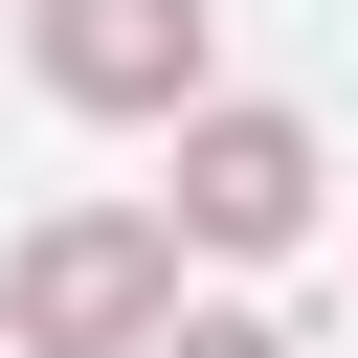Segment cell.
<instances>
[{
    "mask_svg": "<svg viewBox=\"0 0 358 358\" xmlns=\"http://www.w3.org/2000/svg\"><path fill=\"white\" fill-rule=\"evenodd\" d=\"M179 313V224L157 201H67V224H22V268H0V336L22 358H134Z\"/></svg>",
    "mask_w": 358,
    "mask_h": 358,
    "instance_id": "cell-1",
    "label": "cell"
},
{
    "mask_svg": "<svg viewBox=\"0 0 358 358\" xmlns=\"http://www.w3.org/2000/svg\"><path fill=\"white\" fill-rule=\"evenodd\" d=\"M179 134V179H157V224L179 246H313V112H268V90H201V112H157Z\"/></svg>",
    "mask_w": 358,
    "mask_h": 358,
    "instance_id": "cell-2",
    "label": "cell"
},
{
    "mask_svg": "<svg viewBox=\"0 0 358 358\" xmlns=\"http://www.w3.org/2000/svg\"><path fill=\"white\" fill-rule=\"evenodd\" d=\"M22 67H45V112H112V134H157V112H201V67H224V0H22Z\"/></svg>",
    "mask_w": 358,
    "mask_h": 358,
    "instance_id": "cell-3",
    "label": "cell"
},
{
    "mask_svg": "<svg viewBox=\"0 0 358 358\" xmlns=\"http://www.w3.org/2000/svg\"><path fill=\"white\" fill-rule=\"evenodd\" d=\"M134 358H291V313H157Z\"/></svg>",
    "mask_w": 358,
    "mask_h": 358,
    "instance_id": "cell-4",
    "label": "cell"
}]
</instances>
